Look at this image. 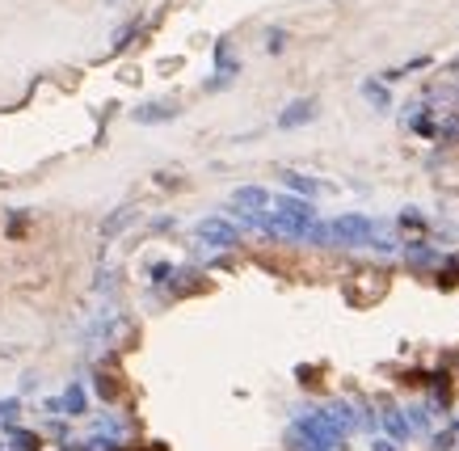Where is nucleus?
Returning a JSON list of instances; mask_svg holds the SVG:
<instances>
[{"mask_svg":"<svg viewBox=\"0 0 459 451\" xmlns=\"http://www.w3.org/2000/svg\"><path fill=\"white\" fill-rule=\"evenodd\" d=\"M211 59H215L219 76H236V72H240V59L232 55V42H228V38H215V51H211Z\"/></svg>","mask_w":459,"mask_h":451,"instance_id":"nucleus-8","label":"nucleus"},{"mask_svg":"<svg viewBox=\"0 0 459 451\" xmlns=\"http://www.w3.org/2000/svg\"><path fill=\"white\" fill-rule=\"evenodd\" d=\"M363 97H367L375 110H388V106H392V93H388V84H384L380 76H367V80H363Z\"/></svg>","mask_w":459,"mask_h":451,"instance_id":"nucleus-9","label":"nucleus"},{"mask_svg":"<svg viewBox=\"0 0 459 451\" xmlns=\"http://www.w3.org/2000/svg\"><path fill=\"white\" fill-rule=\"evenodd\" d=\"M363 287H367V304H375V296L388 287V279H384V274H380V279L371 274V279H363ZM350 300H354V304H363V296H358V291H350Z\"/></svg>","mask_w":459,"mask_h":451,"instance_id":"nucleus-12","label":"nucleus"},{"mask_svg":"<svg viewBox=\"0 0 459 451\" xmlns=\"http://www.w3.org/2000/svg\"><path fill=\"white\" fill-rule=\"evenodd\" d=\"M283 46H287V30H270V38H266V51H270V55H278Z\"/></svg>","mask_w":459,"mask_h":451,"instance_id":"nucleus-13","label":"nucleus"},{"mask_svg":"<svg viewBox=\"0 0 459 451\" xmlns=\"http://www.w3.org/2000/svg\"><path fill=\"white\" fill-rule=\"evenodd\" d=\"M228 84H232V76H219V72L202 80V89H207V93H219V89H228Z\"/></svg>","mask_w":459,"mask_h":451,"instance_id":"nucleus-14","label":"nucleus"},{"mask_svg":"<svg viewBox=\"0 0 459 451\" xmlns=\"http://www.w3.org/2000/svg\"><path fill=\"white\" fill-rule=\"evenodd\" d=\"M8 439H13V447H21V451H30V447H34V435H25V431H13Z\"/></svg>","mask_w":459,"mask_h":451,"instance_id":"nucleus-16","label":"nucleus"},{"mask_svg":"<svg viewBox=\"0 0 459 451\" xmlns=\"http://www.w3.org/2000/svg\"><path fill=\"white\" fill-rule=\"evenodd\" d=\"M198 241H207V245H236V228L224 224V220H202L198 224Z\"/></svg>","mask_w":459,"mask_h":451,"instance_id":"nucleus-4","label":"nucleus"},{"mask_svg":"<svg viewBox=\"0 0 459 451\" xmlns=\"http://www.w3.org/2000/svg\"><path fill=\"white\" fill-rule=\"evenodd\" d=\"M283 182H287V186H295V190H308V194L316 190V182H308V177H299V173H283Z\"/></svg>","mask_w":459,"mask_h":451,"instance_id":"nucleus-15","label":"nucleus"},{"mask_svg":"<svg viewBox=\"0 0 459 451\" xmlns=\"http://www.w3.org/2000/svg\"><path fill=\"white\" fill-rule=\"evenodd\" d=\"M312 118H316V101H312V97H295V101L283 106L278 131H295V127H304V122H312Z\"/></svg>","mask_w":459,"mask_h":451,"instance_id":"nucleus-2","label":"nucleus"},{"mask_svg":"<svg viewBox=\"0 0 459 451\" xmlns=\"http://www.w3.org/2000/svg\"><path fill=\"white\" fill-rule=\"evenodd\" d=\"M181 114V106L177 101H148V106H135V122H169V118H177Z\"/></svg>","mask_w":459,"mask_h":451,"instance_id":"nucleus-3","label":"nucleus"},{"mask_svg":"<svg viewBox=\"0 0 459 451\" xmlns=\"http://www.w3.org/2000/svg\"><path fill=\"white\" fill-rule=\"evenodd\" d=\"M131 215H135V207H118V211L101 224V236H105V241H114V232H118L122 224H131Z\"/></svg>","mask_w":459,"mask_h":451,"instance_id":"nucleus-10","label":"nucleus"},{"mask_svg":"<svg viewBox=\"0 0 459 451\" xmlns=\"http://www.w3.org/2000/svg\"><path fill=\"white\" fill-rule=\"evenodd\" d=\"M46 409H51V414H84V388H80V384H72L63 397L46 401Z\"/></svg>","mask_w":459,"mask_h":451,"instance_id":"nucleus-7","label":"nucleus"},{"mask_svg":"<svg viewBox=\"0 0 459 451\" xmlns=\"http://www.w3.org/2000/svg\"><path fill=\"white\" fill-rule=\"evenodd\" d=\"M329 232H337L342 241H363V236L371 232V224H367L363 215H346V220H333V224H329Z\"/></svg>","mask_w":459,"mask_h":451,"instance_id":"nucleus-6","label":"nucleus"},{"mask_svg":"<svg viewBox=\"0 0 459 451\" xmlns=\"http://www.w3.org/2000/svg\"><path fill=\"white\" fill-rule=\"evenodd\" d=\"M135 34H139V21H127L118 34H114V42H110V55H118V51H127L131 42H135Z\"/></svg>","mask_w":459,"mask_h":451,"instance_id":"nucleus-11","label":"nucleus"},{"mask_svg":"<svg viewBox=\"0 0 459 451\" xmlns=\"http://www.w3.org/2000/svg\"><path fill=\"white\" fill-rule=\"evenodd\" d=\"M232 203H236V211H249V215H257V211L270 203V194H266L261 186H240V190L232 194Z\"/></svg>","mask_w":459,"mask_h":451,"instance_id":"nucleus-5","label":"nucleus"},{"mask_svg":"<svg viewBox=\"0 0 459 451\" xmlns=\"http://www.w3.org/2000/svg\"><path fill=\"white\" fill-rule=\"evenodd\" d=\"M274 207H278V220L270 224L274 232H299L312 215H316V207L308 203V198H295V194H283V198H274Z\"/></svg>","mask_w":459,"mask_h":451,"instance_id":"nucleus-1","label":"nucleus"}]
</instances>
